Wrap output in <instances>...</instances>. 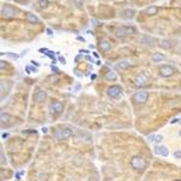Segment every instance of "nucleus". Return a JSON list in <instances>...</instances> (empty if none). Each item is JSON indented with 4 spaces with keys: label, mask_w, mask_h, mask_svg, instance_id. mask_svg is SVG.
Returning a JSON list of instances; mask_svg holds the SVG:
<instances>
[{
    "label": "nucleus",
    "mask_w": 181,
    "mask_h": 181,
    "mask_svg": "<svg viewBox=\"0 0 181 181\" xmlns=\"http://www.w3.org/2000/svg\"><path fill=\"white\" fill-rule=\"evenodd\" d=\"M136 33V29L134 27H120V28H116L115 29V35L117 37H123V36H127V35H131V34H135Z\"/></svg>",
    "instance_id": "obj_1"
},
{
    "label": "nucleus",
    "mask_w": 181,
    "mask_h": 181,
    "mask_svg": "<svg viewBox=\"0 0 181 181\" xmlns=\"http://www.w3.org/2000/svg\"><path fill=\"white\" fill-rule=\"evenodd\" d=\"M71 134H73V132L70 128H65V127L59 128L55 132V139L56 140H65L69 136H71Z\"/></svg>",
    "instance_id": "obj_2"
},
{
    "label": "nucleus",
    "mask_w": 181,
    "mask_h": 181,
    "mask_svg": "<svg viewBox=\"0 0 181 181\" xmlns=\"http://www.w3.org/2000/svg\"><path fill=\"white\" fill-rule=\"evenodd\" d=\"M17 14V9L12 5H4L1 7V17L3 18H12Z\"/></svg>",
    "instance_id": "obj_3"
},
{
    "label": "nucleus",
    "mask_w": 181,
    "mask_h": 181,
    "mask_svg": "<svg viewBox=\"0 0 181 181\" xmlns=\"http://www.w3.org/2000/svg\"><path fill=\"white\" fill-rule=\"evenodd\" d=\"M131 165H132L133 169H135V170H141V169H144V168L146 167V161L144 158L139 157V156H135V157L132 158Z\"/></svg>",
    "instance_id": "obj_4"
},
{
    "label": "nucleus",
    "mask_w": 181,
    "mask_h": 181,
    "mask_svg": "<svg viewBox=\"0 0 181 181\" xmlns=\"http://www.w3.org/2000/svg\"><path fill=\"white\" fill-rule=\"evenodd\" d=\"M149 98V93L145 92V90H139L133 96V101L135 104H145L146 100Z\"/></svg>",
    "instance_id": "obj_5"
},
{
    "label": "nucleus",
    "mask_w": 181,
    "mask_h": 181,
    "mask_svg": "<svg viewBox=\"0 0 181 181\" xmlns=\"http://www.w3.org/2000/svg\"><path fill=\"white\" fill-rule=\"evenodd\" d=\"M108 94H109L110 98H113V99L120 98L121 94H122V87L121 86H117V85L110 86L108 88Z\"/></svg>",
    "instance_id": "obj_6"
},
{
    "label": "nucleus",
    "mask_w": 181,
    "mask_h": 181,
    "mask_svg": "<svg viewBox=\"0 0 181 181\" xmlns=\"http://www.w3.org/2000/svg\"><path fill=\"white\" fill-rule=\"evenodd\" d=\"M63 110H64V105H63L62 101L53 100L50 104V112L51 113H62Z\"/></svg>",
    "instance_id": "obj_7"
},
{
    "label": "nucleus",
    "mask_w": 181,
    "mask_h": 181,
    "mask_svg": "<svg viewBox=\"0 0 181 181\" xmlns=\"http://www.w3.org/2000/svg\"><path fill=\"white\" fill-rule=\"evenodd\" d=\"M175 73V69L170 65H163L159 68V75L162 77H169Z\"/></svg>",
    "instance_id": "obj_8"
},
{
    "label": "nucleus",
    "mask_w": 181,
    "mask_h": 181,
    "mask_svg": "<svg viewBox=\"0 0 181 181\" xmlns=\"http://www.w3.org/2000/svg\"><path fill=\"white\" fill-rule=\"evenodd\" d=\"M134 82L138 87H145L147 86V79H146V76L143 75V74H138L135 76V79H134Z\"/></svg>",
    "instance_id": "obj_9"
},
{
    "label": "nucleus",
    "mask_w": 181,
    "mask_h": 181,
    "mask_svg": "<svg viewBox=\"0 0 181 181\" xmlns=\"http://www.w3.org/2000/svg\"><path fill=\"white\" fill-rule=\"evenodd\" d=\"M154 153L158 154V156H163V157H167V156H169V150H168L164 145H157V146H154Z\"/></svg>",
    "instance_id": "obj_10"
},
{
    "label": "nucleus",
    "mask_w": 181,
    "mask_h": 181,
    "mask_svg": "<svg viewBox=\"0 0 181 181\" xmlns=\"http://www.w3.org/2000/svg\"><path fill=\"white\" fill-rule=\"evenodd\" d=\"M122 16L126 19H131V18H133L135 16V10H133V9H126V10L122 11Z\"/></svg>",
    "instance_id": "obj_11"
},
{
    "label": "nucleus",
    "mask_w": 181,
    "mask_h": 181,
    "mask_svg": "<svg viewBox=\"0 0 181 181\" xmlns=\"http://www.w3.org/2000/svg\"><path fill=\"white\" fill-rule=\"evenodd\" d=\"M46 98H47V93L45 92V90H39L35 96V100L37 103H44L46 100Z\"/></svg>",
    "instance_id": "obj_12"
},
{
    "label": "nucleus",
    "mask_w": 181,
    "mask_h": 181,
    "mask_svg": "<svg viewBox=\"0 0 181 181\" xmlns=\"http://www.w3.org/2000/svg\"><path fill=\"white\" fill-rule=\"evenodd\" d=\"M25 19L29 23H37L39 22V18L36 17V15L32 14V12H27V14H25Z\"/></svg>",
    "instance_id": "obj_13"
},
{
    "label": "nucleus",
    "mask_w": 181,
    "mask_h": 181,
    "mask_svg": "<svg viewBox=\"0 0 181 181\" xmlns=\"http://www.w3.org/2000/svg\"><path fill=\"white\" fill-rule=\"evenodd\" d=\"M145 14L149 15V16H153V15H156L157 12H158V7L157 6H149L145 9Z\"/></svg>",
    "instance_id": "obj_14"
},
{
    "label": "nucleus",
    "mask_w": 181,
    "mask_h": 181,
    "mask_svg": "<svg viewBox=\"0 0 181 181\" xmlns=\"http://www.w3.org/2000/svg\"><path fill=\"white\" fill-rule=\"evenodd\" d=\"M164 59H165V56H164L163 53H161V52H156V53L152 56V60H153L154 63L162 62V60H164Z\"/></svg>",
    "instance_id": "obj_15"
},
{
    "label": "nucleus",
    "mask_w": 181,
    "mask_h": 181,
    "mask_svg": "<svg viewBox=\"0 0 181 181\" xmlns=\"http://www.w3.org/2000/svg\"><path fill=\"white\" fill-rule=\"evenodd\" d=\"M99 48H100V51H103V52H106V51H109L111 48V45L108 41H100L99 42Z\"/></svg>",
    "instance_id": "obj_16"
},
{
    "label": "nucleus",
    "mask_w": 181,
    "mask_h": 181,
    "mask_svg": "<svg viewBox=\"0 0 181 181\" xmlns=\"http://www.w3.org/2000/svg\"><path fill=\"white\" fill-rule=\"evenodd\" d=\"M116 67H117V69H120V70H126V69H128L129 67H131V64H129L128 62H126V60H122V62H119Z\"/></svg>",
    "instance_id": "obj_17"
},
{
    "label": "nucleus",
    "mask_w": 181,
    "mask_h": 181,
    "mask_svg": "<svg viewBox=\"0 0 181 181\" xmlns=\"http://www.w3.org/2000/svg\"><path fill=\"white\" fill-rule=\"evenodd\" d=\"M105 79L106 80H109V81H115L116 79H117V77H116V74L113 73V71H108L106 73V75H105Z\"/></svg>",
    "instance_id": "obj_18"
},
{
    "label": "nucleus",
    "mask_w": 181,
    "mask_h": 181,
    "mask_svg": "<svg viewBox=\"0 0 181 181\" xmlns=\"http://www.w3.org/2000/svg\"><path fill=\"white\" fill-rule=\"evenodd\" d=\"M170 46H172V42L169 40H162L159 42V47H162V48H169Z\"/></svg>",
    "instance_id": "obj_19"
},
{
    "label": "nucleus",
    "mask_w": 181,
    "mask_h": 181,
    "mask_svg": "<svg viewBox=\"0 0 181 181\" xmlns=\"http://www.w3.org/2000/svg\"><path fill=\"white\" fill-rule=\"evenodd\" d=\"M10 121V115H7L6 112H1V123L5 124Z\"/></svg>",
    "instance_id": "obj_20"
},
{
    "label": "nucleus",
    "mask_w": 181,
    "mask_h": 181,
    "mask_svg": "<svg viewBox=\"0 0 181 181\" xmlns=\"http://www.w3.org/2000/svg\"><path fill=\"white\" fill-rule=\"evenodd\" d=\"M48 5H50V1H47V0H41V1H39V6H40L41 9H46Z\"/></svg>",
    "instance_id": "obj_21"
},
{
    "label": "nucleus",
    "mask_w": 181,
    "mask_h": 181,
    "mask_svg": "<svg viewBox=\"0 0 181 181\" xmlns=\"http://www.w3.org/2000/svg\"><path fill=\"white\" fill-rule=\"evenodd\" d=\"M162 140H163V136L161 134H157V135H154V141H153V143L159 144V143H162Z\"/></svg>",
    "instance_id": "obj_22"
},
{
    "label": "nucleus",
    "mask_w": 181,
    "mask_h": 181,
    "mask_svg": "<svg viewBox=\"0 0 181 181\" xmlns=\"http://www.w3.org/2000/svg\"><path fill=\"white\" fill-rule=\"evenodd\" d=\"M174 157H175L176 159H181V150H176V151L174 152Z\"/></svg>",
    "instance_id": "obj_23"
},
{
    "label": "nucleus",
    "mask_w": 181,
    "mask_h": 181,
    "mask_svg": "<svg viewBox=\"0 0 181 181\" xmlns=\"http://www.w3.org/2000/svg\"><path fill=\"white\" fill-rule=\"evenodd\" d=\"M7 65H9L7 62H5V60H1V62H0V68H1V69H5Z\"/></svg>",
    "instance_id": "obj_24"
},
{
    "label": "nucleus",
    "mask_w": 181,
    "mask_h": 181,
    "mask_svg": "<svg viewBox=\"0 0 181 181\" xmlns=\"http://www.w3.org/2000/svg\"><path fill=\"white\" fill-rule=\"evenodd\" d=\"M7 56H10L11 58H14V59H17L19 56L18 55H16V53H7Z\"/></svg>",
    "instance_id": "obj_25"
},
{
    "label": "nucleus",
    "mask_w": 181,
    "mask_h": 181,
    "mask_svg": "<svg viewBox=\"0 0 181 181\" xmlns=\"http://www.w3.org/2000/svg\"><path fill=\"white\" fill-rule=\"evenodd\" d=\"M147 140L150 141V143H153V141H154V135L152 134V135H149L147 136Z\"/></svg>",
    "instance_id": "obj_26"
},
{
    "label": "nucleus",
    "mask_w": 181,
    "mask_h": 181,
    "mask_svg": "<svg viewBox=\"0 0 181 181\" xmlns=\"http://www.w3.org/2000/svg\"><path fill=\"white\" fill-rule=\"evenodd\" d=\"M6 163V161H5V156H4V152H1V164L4 165Z\"/></svg>",
    "instance_id": "obj_27"
},
{
    "label": "nucleus",
    "mask_w": 181,
    "mask_h": 181,
    "mask_svg": "<svg viewBox=\"0 0 181 181\" xmlns=\"http://www.w3.org/2000/svg\"><path fill=\"white\" fill-rule=\"evenodd\" d=\"M24 133H25V134H27V133H28V134H36L37 132H36V131H24Z\"/></svg>",
    "instance_id": "obj_28"
},
{
    "label": "nucleus",
    "mask_w": 181,
    "mask_h": 181,
    "mask_svg": "<svg viewBox=\"0 0 181 181\" xmlns=\"http://www.w3.org/2000/svg\"><path fill=\"white\" fill-rule=\"evenodd\" d=\"M80 60H81V55H79V56H77V57L75 58V62H76V63H79Z\"/></svg>",
    "instance_id": "obj_29"
},
{
    "label": "nucleus",
    "mask_w": 181,
    "mask_h": 181,
    "mask_svg": "<svg viewBox=\"0 0 181 181\" xmlns=\"http://www.w3.org/2000/svg\"><path fill=\"white\" fill-rule=\"evenodd\" d=\"M46 32H47V34H48L50 36H52L53 33H52V30H51V29H46Z\"/></svg>",
    "instance_id": "obj_30"
},
{
    "label": "nucleus",
    "mask_w": 181,
    "mask_h": 181,
    "mask_svg": "<svg viewBox=\"0 0 181 181\" xmlns=\"http://www.w3.org/2000/svg\"><path fill=\"white\" fill-rule=\"evenodd\" d=\"M90 79H92V80H96V79H97V74H92V75H90Z\"/></svg>",
    "instance_id": "obj_31"
},
{
    "label": "nucleus",
    "mask_w": 181,
    "mask_h": 181,
    "mask_svg": "<svg viewBox=\"0 0 181 181\" xmlns=\"http://www.w3.org/2000/svg\"><path fill=\"white\" fill-rule=\"evenodd\" d=\"M59 62H60V63H63V64H65V59H64L63 57H59Z\"/></svg>",
    "instance_id": "obj_32"
},
{
    "label": "nucleus",
    "mask_w": 181,
    "mask_h": 181,
    "mask_svg": "<svg viewBox=\"0 0 181 181\" xmlns=\"http://www.w3.org/2000/svg\"><path fill=\"white\" fill-rule=\"evenodd\" d=\"M176 122H179V119H174V120H173V121H172L170 123H172V124H175Z\"/></svg>",
    "instance_id": "obj_33"
},
{
    "label": "nucleus",
    "mask_w": 181,
    "mask_h": 181,
    "mask_svg": "<svg viewBox=\"0 0 181 181\" xmlns=\"http://www.w3.org/2000/svg\"><path fill=\"white\" fill-rule=\"evenodd\" d=\"M32 64H34V65H36V67H39V65H40V64H39L37 62H35V60H32Z\"/></svg>",
    "instance_id": "obj_34"
},
{
    "label": "nucleus",
    "mask_w": 181,
    "mask_h": 181,
    "mask_svg": "<svg viewBox=\"0 0 181 181\" xmlns=\"http://www.w3.org/2000/svg\"><path fill=\"white\" fill-rule=\"evenodd\" d=\"M77 40H80V41H85V39L81 37V36H77Z\"/></svg>",
    "instance_id": "obj_35"
},
{
    "label": "nucleus",
    "mask_w": 181,
    "mask_h": 181,
    "mask_svg": "<svg viewBox=\"0 0 181 181\" xmlns=\"http://www.w3.org/2000/svg\"><path fill=\"white\" fill-rule=\"evenodd\" d=\"M93 56H94V57H96V58H99V55H98V53H97V52H93Z\"/></svg>",
    "instance_id": "obj_36"
},
{
    "label": "nucleus",
    "mask_w": 181,
    "mask_h": 181,
    "mask_svg": "<svg viewBox=\"0 0 181 181\" xmlns=\"http://www.w3.org/2000/svg\"><path fill=\"white\" fill-rule=\"evenodd\" d=\"M52 70H53V71H56V73H58V69H57L56 67H52Z\"/></svg>",
    "instance_id": "obj_37"
},
{
    "label": "nucleus",
    "mask_w": 181,
    "mask_h": 181,
    "mask_svg": "<svg viewBox=\"0 0 181 181\" xmlns=\"http://www.w3.org/2000/svg\"><path fill=\"white\" fill-rule=\"evenodd\" d=\"M6 136H9V133H7V134H3V138H4V139H5Z\"/></svg>",
    "instance_id": "obj_38"
},
{
    "label": "nucleus",
    "mask_w": 181,
    "mask_h": 181,
    "mask_svg": "<svg viewBox=\"0 0 181 181\" xmlns=\"http://www.w3.org/2000/svg\"><path fill=\"white\" fill-rule=\"evenodd\" d=\"M179 135H180V136H181V131H180V132H179Z\"/></svg>",
    "instance_id": "obj_39"
},
{
    "label": "nucleus",
    "mask_w": 181,
    "mask_h": 181,
    "mask_svg": "<svg viewBox=\"0 0 181 181\" xmlns=\"http://www.w3.org/2000/svg\"><path fill=\"white\" fill-rule=\"evenodd\" d=\"M179 122H180V123H181V119H179Z\"/></svg>",
    "instance_id": "obj_40"
},
{
    "label": "nucleus",
    "mask_w": 181,
    "mask_h": 181,
    "mask_svg": "<svg viewBox=\"0 0 181 181\" xmlns=\"http://www.w3.org/2000/svg\"><path fill=\"white\" fill-rule=\"evenodd\" d=\"M175 181H181V180H175Z\"/></svg>",
    "instance_id": "obj_41"
},
{
    "label": "nucleus",
    "mask_w": 181,
    "mask_h": 181,
    "mask_svg": "<svg viewBox=\"0 0 181 181\" xmlns=\"http://www.w3.org/2000/svg\"><path fill=\"white\" fill-rule=\"evenodd\" d=\"M180 6H181V3H180Z\"/></svg>",
    "instance_id": "obj_42"
},
{
    "label": "nucleus",
    "mask_w": 181,
    "mask_h": 181,
    "mask_svg": "<svg viewBox=\"0 0 181 181\" xmlns=\"http://www.w3.org/2000/svg\"><path fill=\"white\" fill-rule=\"evenodd\" d=\"M106 181H110V180H106Z\"/></svg>",
    "instance_id": "obj_43"
}]
</instances>
